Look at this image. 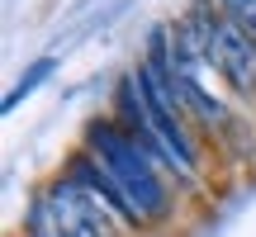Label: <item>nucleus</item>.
<instances>
[{
	"label": "nucleus",
	"instance_id": "nucleus-1",
	"mask_svg": "<svg viewBox=\"0 0 256 237\" xmlns=\"http://www.w3.org/2000/svg\"><path fill=\"white\" fill-rule=\"evenodd\" d=\"M86 147H90L95 166H100V171L128 194L138 223L162 218V214H166V190H162L156 166H152L156 156L147 152L133 133H124V128L110 124V118H95V124H86Z\"/></svg>",
	"mask_w": 256,
	"mask_h": 237
},
{
	"label": "nucleus",
	"instance_id": "nucleus-3",
	"mask_svg": "<svg viewBox=\"0 0 256 237\" xmlns=\"http://www.w3.org/2000/svg\"><path fill=\"white\" fill-rule=\"evenodd\" d=\"M52 72H57V57H38V62H28V72L19 76V81H14V90L5 95V110H14L24 95H34V90H38V86H43Z\"/></svg>",
	"mask_w": 256,
	"mask_h": 237
},
{
	"label": "nucleus",
	"instance_id": "nucleus-2",
	"mask_svg": "<svg viewBox=\"0 0 256 237\" xmlns=\"http://www.w3.org/2000/svg\"><path fill=\"white\" fill-rule=\"evenodd\" d=\"M209 62L238 95L256 90V38L242 34L232 19H214L209 24Z\"/></svg>",
	"mask_w": 256,
	"mask_h": 237
},
{
	"label": "nucleus",
	"instance_id": "nucleus-4",
	"mask_svg": "<svg viewBox=\"0 0 256 237\" xmlns=\"http://www.w3.org/2000/svg\"><path fill=\"white\" fill-rule=\"evenodd\" d=\"M223 10H228V19L242 28V34L256 38V0H223Z\"/></svg>",
	"mask_w": 256,
	"mask_h": 237
}]
</instances>
